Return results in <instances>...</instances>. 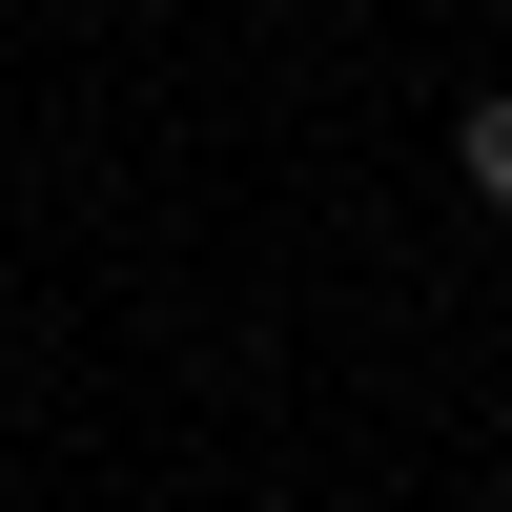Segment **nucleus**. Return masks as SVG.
<instances>
[{"mask_svg":"<svg viewBox=\"0 0 512 512\" xmlns=\"http://www.w3.org/2000/svg\"><path fill=\"white\" fill-rule=\"evenodd\" d=\"M451 164H472V185L512 205V82H472V103H451Z\"/></svg>","mask_w":512,"mask_h":512,"instance_id":"obj_1","label":"nucleus"}]
</instances>
